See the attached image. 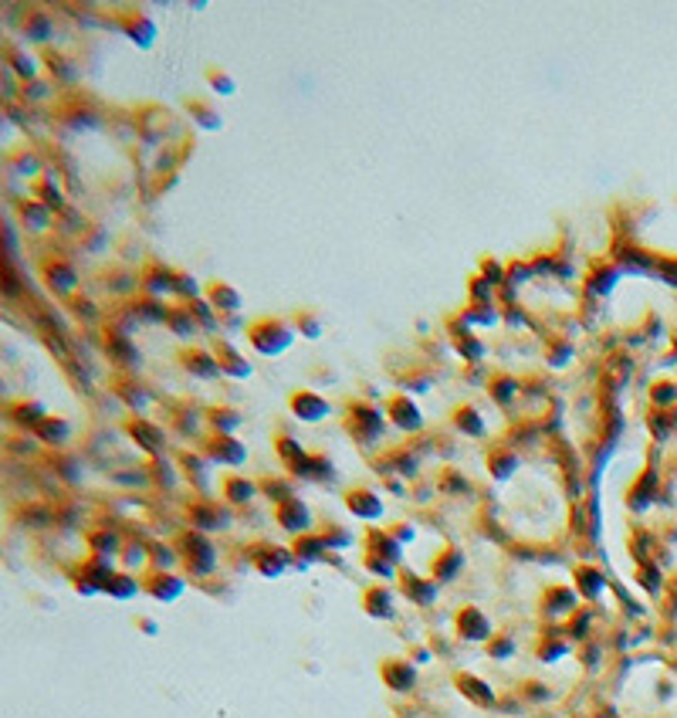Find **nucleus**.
I'll list each match as a JSON object with an SVG mask.
<instances>
[{"instance_id": "obj_10", "label": "nucleus", "mask_w": 677, "mask_h": 718, "mask_svg": "<svg viewBox=\"0 0 677 718\" xmlns=\"http://www.w3.org/2000/svg\"><path fill=\"white\" fill-rule=\"evenodd\" d=\"M125 28H129V34L139 41V44H149L153 34H156V24H153L149 17H139V24H125Z\"/></svg>"}, {"instance_id": "obj_5", "label": "nucleus", "mask_w": 677, "mask_h": 718, "mask_svg": "<svg viewBox=\"0 0 677 718\" xmlns=\"http://www.w3.org/2000/svg\"><path fill=\"white\" fill-rule=\"evenodd\" d=\"M210 302H213V309H220V312H238L240 309V295L227 285V281H213V285H210Z\"/></svg>"}, {"instance_id": "obj_14", "label": "nucleus", "mask_w": 677, "mask_h": 718, "mask_svg": "<svg viewBox=\"0 0 677 718\" xmlns=\"http://www.w3.org/2000/svg\"><path fill=\"white\" fill-rule=\"evenodd\" d=\"M173 291H176V295H183V298H187V295H190V298H197V281L187 278V275H176V288H173Z\"/></svg>"}, {"instance_id": "obj_11", "label": "nucleus", "mask_w": 677, "mask_h": 718, "mask_svg": "<svg viewBox=\"0 0 677 718\" xmlns=\"http://www.w3.org/2000/svg\"><path fill=\"white\" fill-rule=\"evenodd\" d=\"M132 438H139L146 447H149V451H156V447H160V434H156L149 424H132Z\"/></svg>"}, {"instance_id": "obj_7", "label": "nucleus", "mask_w": 677, "mask_h": 718, "mask_svg": "<svg viewBox=\"0 0 677 718\" xmlns=\"http://www.w3.org/2000/svg\"><path fill=\"white\" fill-rule=\"evenodd\" d=\"M295 329H298L302 336H309V339H319L325 325H322V319L315 316V312H298V316H295Z\"/></svg>"}, {"instance_id": "obj_1", "label": "nucleus", "mask_w": 677, "mask_h": 718, "mask_svg": "<svg viewBox=\"0 0 677 718\" xmlns=\"http://www.w3.org/2000/svg\"><path fill=\"white\" fill-rule=\"evenodd\" d=\"M247 339H251V346H254L258 353L278 356V353H284V349L291 346V329L278 319H261L247 329Z\"/></svg>"}, {"instance_id": "obj_15", "label": "nucleus", "mask_w": 677, "mask_h": 718, "mask_svg": "<svg viewBox=\"0 0 677 718\" xmlns=\"http://www.w3.org/2000/svg\"><path fill=\"white\" fill-rule=\"evenodd\" d=\"M210 85H213L217 92H224V95H231V92H234V81L224 79V72H210Z\"/></svg>"}, {"instance_id": "obj_12", "label": "nucleus", "mask_w": 677, "mask_h": 718, "mask_svg": "<svg viewBox=\"0 0 677 718\" xmlns=\"http://www.w3.org/2000/svg\"><path fill=\"white\" fill-rule=\"evenodd\" d=\"M217 444H220V454H217L220 461H240V458H244V447H240L238 440H227V438H220V440H217Z\"/></svg>"}, {"instance_id": "obj_16", "label": "nucleus", "mask_w": 677, "mask_h": 718, "mask_svg": "<svg viewBox=\"0 0 677 718\" xmlns=\"http://www.w3.org/2000/svg\"><path fill=\"white\" fill-rule=\"evenodd\" d=\"M508 390H515V383H512V380H501V383H494V397L501 400V403H508Z\"/></svg>"}, {"instance_id": "obj_2", "label": "nucleus", "mask_w": 677, "mask_h": 718, "mask_svg": "<svg viewBox=\"0 0 677 718\" xmlns=\"http://www.w3.org/2000/svg\"><path fill=\"white\" fill-rule=\"evenodd\" d=\"M291 413L302 420H322L329 413V403L312 390H298V393H291Z\"/></svg>"}, {"instance_id": "obj_6", "label": "nucleus", "mask_w": 677, "mask_h": 718, "mask_svg": "<svg viewBox=\"0 0 677 718\" xmlns=\"http://www.w3.org/2000/svg\"><path fill=\"white\" fill-rule=\"evenodd\" d=\"M183 362H187V366H194L200 376H217V373H220V362H217V356H210V353H203V349H190V353H183Z\"/></svg>"}, {"instance_id": "obj_8", "label": "nucleus", "mask_w": 677, "mask_h": 718, "mask_svg": "<svg viewBox=\"0 0 677 718\" xmlns=\"http://www.w3.org/2000/svg\"><path fill=\"white\" fill-rule=\"evenodd\" d=\"M48 281H51L54 288H61V291H72V288H75V268L54 265V268H48Z\"/></svg>"}, {"instance_id": "obj_9", "label": "nucleus", "mask_w": 677, "mask_h": 718, "mask_svg": "<svg viewBox=\"0 0 677 718\" xmlns=\"http://www.w3.org/2000/svg\"><path fill=\"white\" fill-rule=\"evenodd\" d=\"M166 325L180 336V339H190V336H197V322L190 319L187 312H173L169 319H166Z\"/></svg>"}, {"instance_id": "obj_13", "label": "nucleus", "mask_w": 677, "mask_h": 718, "mask_svg": "<svg viewBox=\"0 0 677 718\" xmlns=\"http://www.w3.org/2000/svg\"><path fill=\"white\" fill-rule=\"evenodd\" d=\"M461 420H464V431H468V434H481V417L471 410V407H461V410H457V424H461Z\"/></svg>"}, {"instance_id": "obj_3", "label": "nucleus", "mask_w": 677, "mask_h": 718, "mask_svg": "<svg viewBox=\"0 0 677 718\" xmlns=\"http://www.w3.org/2000/svg\"><path fill=\"white\" fill-rule=\"evenodd\" d=\"M390 417L403 431H420V410L413 407L410 397H393L390 400Z\"/></svg>"}, {"instance_id": "obj_4", "label": "nucleus", "mask_w": 677, "mask_h": 718, "mask_svg": "<svg viewBox=\"0 0 677 718\" xmlns=\"http://www.w3.org/2000/svg\"><path fill=\"white\" fill-rule=\"evenodd\" d=\"M213 356H217V362H220V373H231V376H251V362L240 356L238 349H231L227 342H220Z\"/></svg>"}]
</instances>
